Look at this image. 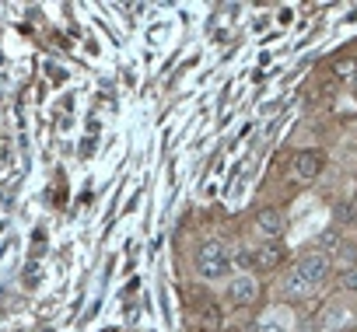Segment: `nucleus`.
I'll return each instance as SVG.
<instances>
[{
	"instance_id": "f257e3e1",
	"label": "nucleus",
	"mask_w": 357,
	"mask_h": 332,
	"mask_svg": "<svg viewBox=\"0 0 357 332\" xmlns=\"http://www.w3.org/2000/svg\"><path fill=\"white\" fill-rule=\"evenodd\" d=\"M333 276H336V262L326 259L322 252L308 248V252H301V255L291 262V269H284V273L277 276L273 297H277V304L312 301V297H319V294L333 283Z\"/></svg>"
},
{
	"instance_id": "f03ea898",
	"label": "nucleus",
	"mask_w": 357,
	"mask_h": 332,
	"mask_svg": "<svg viewBox=\"0 0 357 332\" xmlns=\"http://www.w3.org/2000/svg\"><path fill=\"white\" fill-rule=\"evenodd\" d=\"M190 269H193L197 280H204V283H211V287H225V283L235 276V252H231L228 242L207 238V242H200V245L193 248Z\"/></svg>"
},
{
	"instance_id": "7ed1b4c3",
	"label": "nucleus",
	"mask_w": 357,
	"mask_h": 332,
	"mask_svg": "<svg viewBox=\"0 0 357 332\" xmlns=\"http://www.w3.org/2000/svg\"><path fill=\"white\" fill-rule=\"evenodd\" d=\"M315 332H354L357 329V294H333L312 318Z\"/></svg>"
},
{
	"instance_id": "20e7f679",
	"label": "nucleus",
	"mask_w": 357,
	"mask_h": 332,
	"mask_svg": "<svg viewBox=\"0 0 357 332\" xmlns=\"http://www.w3.org/2000/svg\"><path fill=\"white\" fill-rule=\"evenodd\" d=\"M322 172H326V154H322L319 147H305V150H298V154L291 157V175H294L301 186L319 182Z\"/></svg>"
},
{
	"instance_id": "39448f33",
	"label": "nucleus",
	"mask_w": 357,
	"mask_h": 332,
	"mask_svg": "<svg viewBox=\"0 0 357 332\" xmlns=\"http://www.w3.org/2000/svg\"><path fill=\"white\" fill-rule=\"evenodd\" d=\"M221 290H225V301L231 308H252L259 301V280H256V273H235Z\"/></svg>"
},
{
	"instance_id": "423d86ee",
	"label": "nucleus",
	"mask_w": 357,
	"mask_h": 332,
	"mask_svg": "<svg viewBox=\"0 0 357 332\" xmlns=\"http://www.w3.org/2000/svg\"><path fill=\"white\" fill-rule=\"evenodd\" d=\"M252 231H256L263 242H280L284 231H287V221H284V214H280L277 207H266V210H259V214L252 217Z\"/></svg>"
},
{
	"instance_id": "0eeeda50",
	"label": "nucleus",
	"mask_w": 357,
	"mask_h": 332,
	"mask_svg": "<svg viewBox=\"0 0 357 332\" xmlns=\"http://www.w3.org/2000/svg\"><path fill=\"white\" fill-rule=\"evenodd\" d=\"M284 259H287V252L280 242H263L259 248H249V262L256 273H273L284 266Z\"/></svg>"
},
{
	"instance_id": "6e6552de",
	"label": "nucleus",
	"mask_w": 357,
	"mask_h": 332,
	"mask_svg": "<svg viewBox=\"0 0 357 332\" xmlns=\"http://www.w3.org/2000/svg\"><path fill=\"white\" fill-rule=\"evenodd\" d=\"M256 332H294V318L287 315V304H277L270 315H263Z\"/></svg>"
},
{
	"instance_id": "1a4fd4ad",
	"label": "nucleus",
	"mask_w": 357,
	"mask_h": 332,
	"mask_svg": "<svg viewBox=\"0 0 357 332\" xmlns=\"http://www.w3.org/2000/svg\"><path fill=\"white\" fill-rule=\"evenodd\" d=\"M340 248H347V245H343L340 228H326V231L315 238V252H322L326 259H336V252H340Z\"/></svg>"
},
{
	"instance_id": "9d476101",
	"label": "nucleus",
	"mask_w": 357,
	"mask_h": 332,
	"mask_svg": "<svg viewBox=\"0 0 357 332\" xmlns=\"http://www.w3.org/2000/svg\"><path fill=\"white\" fill-rule=\"evenodd\" d=\"M336 283H340V290H347V294H357V262H354V266H347V269H340Z\"/></svg>"
},
{
	"instance_id": "9b49d317",
	"label": "nucleus",
	"mask_w": 357,
	"mask_h": 332,
	"mask_svg": "<svg viewBox=\"0 0 357 332\" xmlns=\"http://www.w3.org/2000/svg\"><path fill=\"white\" fill-rule=\"evenodd\" d=\"M350 84H354V88H357V74H354V81H350Z\"/></svg>"
},
{
	"instance_id": "f8f14e48",
	"label": "nucleus",
	"mask_w": 357,
	"mask_h": 332,
	"mask_svg": "<svg viewBox=\"0 0 357 332\" xmlns=\"http://www.w3.org/2000/svg\"><path fill=\"white\" fill-rule=\"evenodd\" d=\"M354 332H357V329H354Z\"/></svg>"
}]
</instances>
